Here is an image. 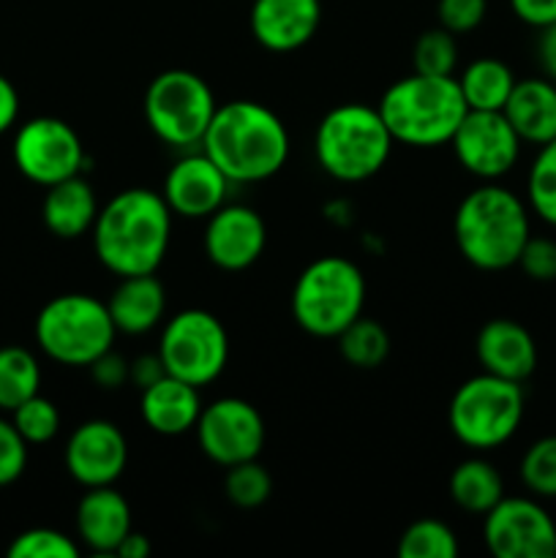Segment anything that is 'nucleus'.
I'll list each match as a JSON object with an SVG mask.
<instances>
[{
  "label": "nucleus",
  "instance_id": "f257e3e1",
  "mask_svg": "<svg viewBox=\"0 0 556 558\" xmlns=\"http://www.w3.org/2000/svg\"><path fill=\"white\" fill-rule=\"evenodd\" d=\"M174 213L161 191L125 189L98 210L93 254L112 276H150L167 259Z\"/></svg>",
  "mask_w": 556,
  "mask_h": 558
},
{
  "label": "nucleus",
  "instance_id": "f03ea898",
  "mask_svg": "<svg viewBox=\"0 0 556 558\" xmlns=\"http://www.w3.org/2000/svg\"><path fill=\"white\" fill-rule=\"evenodd\" d=\"M200 147L234 185H243L276 178L287 167L292 142L283 120L270 107L238 98L218 104Z\"/></svg>",
  "mask_w": 556,
  "mask_h": 558
},
{
  "label": "nucleus",
  "instance_id": "7ed1b4c3",
  "mask_svg": "<svg viewBox=\"0 0 556 558\" xmlns=\"http://www.w3.org/2000/svg\"><path fill=\"white\" fill-rule=\"evenodd\" d=\"M529 213L527 199L496 180L478 185L458 202L452 216L458 254L483 272L510 270L532 238Z\"/></svg>",
  "mask_w": 556,
  "mask_h": 558
},
{
  "label": "nucleus",
  "instance_id": "20e7f679",
  "mask_svg": "<svg viewBox=\"0 0 556 558\" xmlns=\"http://www.w3.org/2000/svg\"><path fill=\"white\" fill-rule=\"evenodd\" d=\"M376 109L396 145L418 150L450 145L463 114L469 112L456 76H431L418 71L392 82L382 93Z\"/></svg>",
  "mask_w": 556,
  "mask_h": 558
},
{
  "label": "nucleus",
  "instance_id": "39448f33",
  "mask_svg": "<svg viewBox=\"0 0 556 558\" xmlns=\"http://www.w3.org/2000/svg\"><path fill=\"white\" fill-rule=\"evenodd\" d=\"M396 140L379 109L349 101L333 107L314 134V156L338 183H363L379 174L392 156Z\"/></svg>",
  "mask_w": 556,
  "mask_h": 558
},
{
  "label": "nucleus",
  "instance_id": "423d86ee",
  "mask_svg": "<svg viewBox=\"0 0 556 558\" xmlns=\"http://www.w3.org/2000/svg\"><path fill=\"white\" fill-rule=\"evenodd\" d=\"M365 276L347 256H319L298 276L289 298L294 325L336 341L365 308Z\"/></svg>",
  "mask_w": 556,
  "mask_h": 558
},
{
  "label": "nucleus",
  "instance_id": "0eeeda50",
  "mask_svg": "<svg viewBox=\"0 0 556 558\" xmlns=\"http://www.w3.org/2000/svg\"><path fill=\"white\" fill-rule=\"evenodd\" d=\"M44 357L65 368H90L104 352L114 349L118 327L107 303L85 292L58 294L49 300L33 325Z\"/></svg>",
  "mask_w": 556,
  "mask_h": 558
},
{
  "label": "nucleus",
  "instance_id": "6e6552de",
  "mask_svg": "<svg viewBox=\"0 0 556 558\" xmlns=\"http://www.w3.org/2000/svg\"><path fill=\"white\" fill-rule=\"evenodd\" d=\"M527 412V398L518 381L494 374H478L458 385L447 407V425L463 447L488 452L518 434Z\"/></svg>",
  "mask_w": 556,
  "mask_h": 558
},
{
  "label": "nucleus",
  "instance_id": "1a4fd4ad",
  "mask_svg": "<svg viewBox=\"0 0 556 558\" xmlns=\"http://www.w3.org/2000/svg\"><path fill=\"white\" fill-rule=\"evenodd\" d=\"M145 120L153 134L174 150L202 145L218 101L207 80L189 69H167L153 76L145 90Z\"/></svg>",
  "mask_w": 556,
  "mask_h": 558
},
{
  "label": "nucleus",
  "instance_id": "9d476101",
  "mask_svg": "<svg viewBox=\"0 0 556 558\" xmlns=\"http://www.w3.org/2000/svg\"><path fill=\"white\" fill-rule=\"evenodd\" d=\"M156 352L169 376L202 390L213 385L227 368L229 332L210 311L185 308L169 316Z\"/></svg>",
  "mask_w": 556,
  "mask_h": 558
},
{
  "label": "nucleus",
  "instance_id": "9b49d317",
  "mask_svg": "<svg viewBox=\"0 0 556 558\" xmlns=\"http://www.w3.org/2000/svg\"><path fill=\"white\" fill-rule=\"evenodd\" d=\"M11 158L22 178L44 189L82 174L87 163L85 145L74 125L52 114L31 118L16 129Z\"/></svg>",
  "mask_w": 556,
  "mask_h": 558
},
{
  "label": "nucleus",
  "instance_id": "f8f14e48",
  "mask_svg": "<svg viewBox=\"0 0 556 558\" xmlns=\"http://www.w3.org/2000/svg\"><path fill=\"white\" fill-rule=\"evenodd\" d=\"M483 543L496 558H554L556 521L534 496H505L483 515Z\"/></svg>",
  "mask_w": 556,
  "mask_h": 558
},
{
  "label": "nucleus",
  "instance_id": "ddd939ff",
  "mask_svg": "<svg viewBox=\"0 0 556 558\" xmlns=\"http://www.w3.org/2000/svg\"><path fill=\"white\" fill-rule=\"evenodd\" d=\"M194 430L202 456L223 469L259 458L267 434L259 409L234 396L202 407Z\"/></svg>",
  "mask_w": 556,
  "mask_h": 558
},
{
  "label": "nucleus",
  "instance_id": "4468645a",
  "mask_svg": "<svg viewBox=\"0 0 556 558\" xmlns=\"http://www.w3.org/2000/svg\"><path fill=\"white\" fill-rule=\"evenodd\" d=\"M450 145L463 172L483 183H494L516 169L523 142L505 112L469 109L452 134Z\"/></svg>",
  "mask_w": 556,
  "mask_h": 558
},
{
  "label": "nucleus",
  "instance_id": "2eb2a0df",
  "mask_svg": "<svg viewBox=\"0 0 556 558\" xmlns=\"http://www.w3.org/2000/svg\"><path fill=\"white\" fill-rule=\"evenodd\" d=\"M63 461L69 477L82 488L114 485L129 466V439L109 420H87L71 430Z\"/></svg>",
  "mask_w": 556,
  "mask_h": 558
},
{
  "label": "nucleus",
  "instance_id": "dca6fc26",
  "mask_svg": "<svg viewBox=\"0 0 556 558\" xmlns=\"http://www.w3.org/2000/svg\"><path fill=\"white\" fill-rule=\"evenodd\" d=\"M232 185L234 183L221 172V167L202 147H194L169 167L161 196L174 216L189 218V221H205L218 207L227 205Z\"/></svg>",
  "mask_w": 556,
  "mask_h": 558
},
{
  "label": "nucleus",
  "instance_id": "f3484780",
  "mask_svg": "<svg viewBox=\"0 0 556 558\" xmlns=\"http://www.w3.org/2000/svg\"><path fill=\"white\" fill-rule=\"evenodd\" d=\"M267 245L265 218L249 205L227 202L205 218L202 248L210 265L223 272H243L262 259Z\"/></svg>",
  "mask_w": 556,
  "mask_h": 558
},
{
  "label": "nucleus",
  "instance_id": "a211bd4d",
  "mask_svg": "<svg viewBox=\"0 0 556 558\" xmlns=\"http://www.w3.org/2000/svg\"><path fill=\"white\" fill-rule=\"evenodd\" d=\"M319 25L322 0H251V36L267 52L287 54L305 47Z\"/></svg>",
  "mask_w": 556,
  "mask_h": 558
},
{
  "label": "nucleus",
  "instance_id": "6ab92c4d",
  "mask_svg": "<svg viewBox=\"0 0 556 558\" xmlns=\"http://www.w3.org/2000/svg\"><path fill=\"white\" fill-rule=\"evenodd\" d=\"M474 354L485 374L501 376L523 385L537 368V343L534 336L516 319H491L474 338Z\"/></svg>",
  "mask_w": 556,
  "mask_h": 558
},
{
  "label": "nucleus",
  "instance_id": "aec40b11",
  "mask_svg": "<svg viewBox=\"0 0 556 558\" xmlns=\"http://www.w3.org/2000/svg\"><path fill=\"white\" fill-rule=\"evenodd\" d=\"M131 505L114 485L104 488H85V496L76 505V539L96 556H114L129 532Z\"/></svg>",
  "mask_w": 556,
  "mask_h": 558
},
{
  "label": "nucleus",
  "instance_id": "412c9836",
  "mask_svg": "<svg viewBox=\"0 0 556 558\" xmlns=\"http://www.w3.org/2000/svg\"><path fill=\"white\" fill-rule=\"evenodd\" d=\"M200 387L174 376H164L140 392V414L147 428L158 436H183L196 428L202 414Z\"/></svg>",
  "mask_w": 556,
  "mask_h": 558
},
{
  "label": "nucleus",
  "instance_id": "4be33fe9",
  "mask_svg": "<svg viewBox=\"0 0 556 558\" xmlns=\"http://www.w3.org/2000/svg\"><path fill=\"white\" fill-rule=\"evenodd\" d=\"M501 112L523 145H548L556 140V82L548 76L518 80Z\"/></svg>",
  "mask_w": 556,
  "mask_h": 558
},
{
  "label": "nucleus",
  "instance_id": "5701e85b",
  "mask_svg": "<svg viewBox=\"0 0 556 558\" xmlns=\"http://www.w3.org/2000/svg\"><path fill=\"white\" fill-rule=\"evenodd\" d=\"M107 308L112 314L118 332L125 336H145L156 330L167 314V292L158 281L156 272L150 276H129L120 278L114 292L109 294Z\"/></svg>",
  "mask_w": 556,
  "mask_h": 558
},
{
  "label": "nucleus",
  "instance_id": "b1692460",
  "mask_svg": "<svg viewBox=\"0 0 556 558\" xmlns=\"http://www.w3.org/2000/svg\"><path fill=\"white\" fill-rule=\"evenodd\" d=\"M98 196L82 174L49 185L41 205L44 227L60 240H76L87 234L98 216Z\"/></svg>",
  "mask_w": 556,
  "mask_h": 558
},
{
  "label": "nucleus",
  "instance_id": "393cba45",
  "mask_svg": "<svg viewBox=\"0 0 556 558\" xmlns=\"http://www.w3.org/2000/svg\"><path fill=\"white\" fill-rule=\"evenodd\" d=\"M447 490L458 510L483 518L491 507L505 499V480L499 469L485 458H467L452 469Z\"/></svg>",
  "mask_w": 556,
  "mask_h": 558
},
{
  "label": "nucleus",
  "instance_id": "a878e982",
  "mask_svg": "<svg viewBox=\"0 0 556 558\" xmlns=\"http://www.w3.org/2000/svg\"><path fill=\"white\" fill-rule=\"evenodd\" d=\"M516 74L510 65L499 58H478L461 71L458 87L463 93V101L469 109H488L501 112L516 87Z\"/></svg>",
  "mask_w": 556,
  "mask_h": 558
},
{
  "label": "nucleus",
  "instance_id": "bb28decb",
  "mask_svg": "<svg viewBox=\"0 0 556 558\" xmlns=\"http://www.w3.org/2000/svg\"><path fill=\"white\" fill-rule=\"evenodd\" d=\"M41 392V363L25 347H0V412H14Z\"/></svg>",
  "mask_w": 556,
  "mask_h": 558
},
{
  "label": "nucleus",
  "instance_id": "cd10ccee",
  "mask_svg": "<svg viewBox=\"0 0 556 558\" xmlns=\"http://www.w3.org/2000/svg\"><path fill=\"white\" fill-rule=\"evenodd\" d=\"M336 341L341 357L360 371L379 368L390 354V332L385 325L368 319V316H358Z\"/></svg>",
  "mask_w": 556,
  "mask_h": 558
},
{
  "label": "nucleus",
  "instance_id": "c85d7f7f",
  "mask_svg": "<svg viewBox=\"0 0 556 558\" xmlns=\"http://www.w3.org/2000/svg\"><path fill=\"white\" fill-rule=\"evenodd\" d=\"M458 534L436 518H420L409 523L398 537V556L401 558H456Z\"/></svg>",
  "mask_w": 556,
  "mask_h": 558
},
{
  "label": "nucleus",
  "instance_id": "c756f323",
  "mask_svg": "<svg viewBox=\"0 0 556 558\" xmlns=\"http://www.w3.org/2000/svg\"><path fill=\"white\" fill-rule=\"evenodd\" d=\"M527 205L543 223L556 229V140L537 147L527 172Z\"/></svg>",
  "mask_w": 556,
  "mask_h": 558
},
{
  "label": "nucleus",
  "instance_id": "7c9ffc66",
  "mask_svg": "<svg viewBox=\"0 0 556 558\" xmlns=\"http://www.w3.org/2000/svg\"><path fill=\"white\" fill-rule=\"evenodd\" d=\"M521 485L534 499H556V434L532 441L518 463Z\"/></svg>",
  "mask_w": 556,
  "mask_h": 558
},
{
  "label": "nucleus",
  "instance_id": "2f4dec72",
  "mask_svg": "<svg viewBox=\"0 0 556 558\" xmlns=\"http://www.w3.org/2000/svg\"><path fill=\"white\" fill-rule=\"evenodd\" d=\"M223 494H227L229 505L240 507V510H256V507L270 499L273 477L262 466L259 458L234 463V466L227 469V477H223Z\"/></svg>",
  "mask_w": 556,
  "mask_h": 558
},
{
  "label": "nucleus",
  "instance_id": "473e14b6",
  "mask_svg": "<svg viewBox=\"0 0 556 558\" xmlns=\"http://www.w3.org/2000/svg\"><path fill=\"white\" fill-rule=\"evenodd\" d=\"M412 65L418 74L452 76L458 65V41L445 27H428L418 36L412 49Z\"/></svg>",
  "mask_w": 556,
  "mask_h": 558
},
{
  "label": "nucleus",
  "instance_id": "72a5a7b5",
  "mask_svg": "<svg viewBox=\"0 0 556 558\" xmlns=\"http://www.w3.org/2000/svg\"><path fill=\"white\" fill-rule=\"evenodd\" d=\"M11 423L27 445H49L60 434V409L55 407V401L36 392L11 412Z\"/></svg>",
  "mask_w": 556,
  "mask_h": 558
},
{
  "label": "nucleus",
  "instance_id": "f704fd0d",
  "mask_svg": "<svg viewBox=\"0 0 556 558\" xmlns=\"http://www.w3.org/2000/svg\"><path fill=\"white\" fill-rule=\"evenodd\" d=\"M9 558H76L80 556V543L69 534L49 526L27 529L16 534L9 545Z\"/></svg>",
  "mask_w": 556,
  "mask_h": 558
},
{
  "label": "nucleus",
  "instance_id": "c9c22d12",
  "mask_svg": "<svg viewBox=\"0 0 556 558\" xmlns=\"http://www.w3.org/2000/svg\"><path fill=\"white\" fill-rule=\"evenodd\" d=\"M488 14V0H439L436 3V16L445 31L452 36H463L483 25Z\"/></svg>",
  "mask_w": 556,
  "mask_h": 558
},
{
  "label": "nucleus",
  "instance_id": "e433bc0d",
  "mask_svg": "<svg viewBox=\"0 0 556 558\" xmlns=\"http://www.w3.org/2000/svg\"><path fill=\"white\" fill-rule=\"evenodd\" d=\"M27 441L22 439L14 423L0 417V488L14 485L27 469Z\"/></svg>",
  "mask_w": 556,
  "mask_h": 558
},
{
  "label": "nucleus",
  "instance_id": "4c0bfd02",
  "mask_svg": "<svg viewBox=\"0 0 556 558\" xmlns=\"http://www.w3.org/2000/svg\"><path fill=\"white\" fill-rule=\"evenodd\" d=\"M518 267L523 270V276L537 283L556 281V240L532 234L518 256Z\"/></svg>",
  "mask_w": 556,
  "mask_h": 558
},
{
  "label": "nucleus",
  "instance_id": "58836bf2",
  "mask_svg": "<svg viewBox=\"0 0 556 558\" xmlns=\"http://www.w3.org/2000/svg\"><path fill=\"white\" fill-rule=\"evenodd\" d=\"M129 360L118 354L114 349L104 352L96 363L90 365V376L101 390H120L129 381Z\"/></svg>",
  "mask_w": 556,
  "mask_h": 558
},
{
  "label": "nucleus",
  "instance_id": "ea45409f",
  "mask_svg": "<svg viewBox=\"0 0 556 558\" xmlns=\"http://www.w3.org/2000/svg\"><path fill=\"white\" fill-rule=\"evenodd\" d=\"M510 11L534 31H543L556 22V0H510Z\"/></svg>",
  "mask_w": 556,
  "mask_h": 558
},
{
  "label": "nucleus",
  "instance_id": "a19ab883",
  "mask_svg": "<svg viewBox=\"0 0 556 558\" xmlns=\"http://www.w3.org/2000/svg\"><path fill=\"white\" fill-rule=\"evenodd\" d=\"M167 376V368H164L161 357H158V352H150V354H140V357L131 360L129 365V381L136 387V390H145V387L156 385L158 379H164Z\"/></svg>",
  "mask_w": 556,
  "mask_h": 558
},
{
  "label": "nucleus",
  "instance_id": "79ce46f5",
  "mask_svg": "<svg viewBox=\"0 0 556 558\" xmlns=\"http://www.w3.org/2000/svg\"><path fill=\"white\" fill-rule=\"evenodd\" d=\"M16 118H20V93L9 76L0 74V136L14 129Z\"/></svg>",
  "mask_w": 556,
  "mask_h": 558
},
{
  "label": "nucleus",
  "instance_id": "37998d69",
  "mask_svg": "<svg viewBox=\"0 0 556 558\" xmlns=\"http://www.w3.org/2000/svg\"><path fill=\"white\" fill-rule=\"evenodd\" d=\"M537 60H540V69H543V76H548V80L556 82V22L540 31Z\"/></svg>",
  "mask_w": 556,
  "mask_h": 558
},
{
  "label": "nucleus",
  "instance_id": "c03bdc74",
  "mask_svg": "<svg viewBox=\"0 0 556 558\" xmlns=\"http://www.w3.org/2000/svg\"><path fill=\"white\" fill-rule=\"evenodd\" d=\"M150 539L145 537V534H140V532H134V529H131L129 532V537L123 539V543H120V548L114 550V556H120V558H147L150 556Z\"/></svg>",
  "mask_w": 556,
  "mask_h": 558
}]
</instances>
